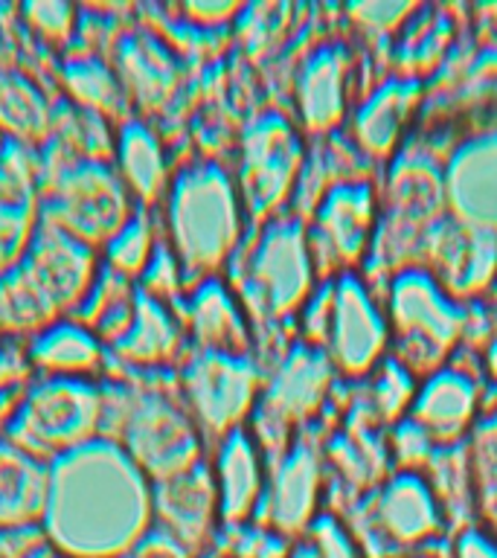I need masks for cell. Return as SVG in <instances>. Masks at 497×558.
Returning a JSON list of instances; mask_svg holds the SVG:
<instances>
[{"label":"cell","instance_id":"1","mask_svg":"<svg viewBox=\"0 0 497 558\" xmlns=\"http://www.w3.org/2000/svg\"><path fill=\"white\" fill-rule=\"evenodd\" d=\"M155 526L151 480L111 439L52 462L44 530L73 558H117Z\"/></svg>","mask_w":497,"mask_h":558},{"label":"cell","instance_id":"2","mask_svg":"<svg viewBox=\"0 0 497 558\" xmlns=\"http://www.w3.org/2000/svg\"><path fill=\"white\" fill-rule=\"evenodd\" d=\"M157 216L186 291L204 279L225 277L251 233V218L235 190L233 172L216 157L178 163Z\"/></svg>","mask_w":497,"mask_h":558},{"label":"cell","instance_id":"3","mask_svg":"<svg viewBox=\"0 0 497 558\" xmlns=\"http://www.w3.org/2000/svg\"><path fill=\"white\" fill-rule=\"evenodd\" d=\"M102 439L120 445L151 483L190 471L209 448L178 392V373H105Z\"/></svg>","mask_w":497,"mask_h":558},{"label":"cell","instance_id":"4","mask_svg":"<svg viewBox=\"0 0 497 558\" xmlns=\"http://www.w3.org/2000/svg\"><path fill=\"white\" fill-rule=\"evenodd\" d=\"M225 279L251 317L253 331L294 320L323 279L314 265L305 221L294 213L277 216L251 233L225 270Z\"/></svg>","mask_w":497,"mask_h":558},{"label":"cell","instance_id":"5","mask_svg":"<svg viewBox=\"0 0 497 558\" xmlns=\"http://www.w3.org/2000/svg\"><path fill=\"white\" fill-rule=\"evenodd\" d=\"M390 357L413 378L439 373L469 329V314L425 268H401L387 294Z\"/></svg>","mask_w":497,"mask_h":558},{"label":"cell","instance_id":"6","mask_svg":"<svg viewBox=\"0 0 497 558\" xmlns=\"http://www.w3.org/2000/svg\"><path fill=\"white\" fill-rule=\"evenodd\" d=\"M347 523L364 558H410L448 535L445 514L422 471H396L357 500Z\"/></svg>","mask_w":497,"mask_h":558},{"label":"cell","instance_id":"7","mask_svg":"<svg viewBox=\"0 0 497 558\" xmlns=\"http://www.w3.org/2000/svg\"><path fill=\"white\" fill-rule=\"evenodd\" d=\"M137 204L111 160H73L41 174L38 221L102 251Z\"/></svg>","mask_w":497,"mask_h":558},{"label":"cell","instance_id":"8","mask_svg":"<svg viewBox=\"0 0 497 558\" xmlns=\"http://www.w3.org/2000/svg\"><path fill=\"white\" fill-rule=\"evenodd\" d=\"M102 381V378H99ZM87 378H35L26 387L7 439L56 462L102 436V387Z\"/></svg>","mask_w":497,"mask_h":558},{"label":"cell","instance_id":"9","mask_svg":"<svg viewBox=\"0 0 497 558\" xmlns=\"http://www.w3.org/2000/svg\"><path fill=\"white\" fill-rule=\"evenodd\" d=\"M305 163L308 155L303 137L288 117L279 111H265L244 125L230 172L251 227L286 216Z\"/></svg>","mask_w":497,"mask_h":558},{"label":"cell","instance_id":"10","mask_svg":"<svg viewBox=\"0 0 497 558\" xmlns=\"http://www.w3.org/2000/svg\"><path fill=\"white\" fill-rule=\"evenodd\" d=\"M338 373L329 364L326 352L308 343H294L286 349L277 366L265 373L259 401L253 410L247 430L259 442L268 462L286 451L335 390Z\"/></svg>","mask_w":497,"mask_h":558},{"label":"cell","instance_id":"11","mask_svg":"<svg viewBox=\"0 0 497 558\" xmlns=\"http://www.w3.org/2000/svg\"><path fill=\"white\" fill-rule=\"evenodd\" d=\"M262 364L256 355L190 352L178 369V392L207 448L251 422L259 401Z\"/></svg>","mask_w":497,"mask_h":558},{"label":"cell","instance_id":"12","mask_svg":"<svg viewBox=\"0 0 497 558\" xmlns=\"http://www.w3.org/2000/svg\"><path fill=\"white\" fill-rule=\"evenodd\" d=\"M381 198L369 181H338L323 192L305 221L308 247L320 279L357 274L373 253Z\"/></svg>","mask_w":497,"mask_h":558},{"label":"cell","instance_id":"13","mask_svg":"<svg viewBox=\"0 0 497 558\" xmlns=\"http://www.w3.org/2000/svg\"><path fill=\"white\" fill-rule=\"evenodd\" d=\"M320 349L343 378H369L390 352L387 308L357 274L331 279V308Z\"/></svg>","mask_w":497,"mask_h":558},{"label":"cell","instance_id":"14","mask_svg":"<svg viewBox=\"0 0 497 558\" xmlns=\"http://www.w3.org/2000/svg\"><path fill=\"white\" fill-rule=\"evenodd\" d=\"M326 477L323 448L305 430L268 462V488L256 526L277 532L291 544L303 538L323 514Z\"/></svg>","mask_w":497,"mask_h":558},{"label":"cell","instance_id":"15","mask_svg":"<svg viewBox=\"0 0 497 558\" xmlns=\"http://www.w3.org/2000/svg\"><path fill=\"white\" fill-rule=\"evenodd\" d=\"M445 207L443 174L425 160H401L381 198L373 253L378 259H399L413 247H425L431 230L445 218Z\"/></svg>","mask_w":497,"mask_h":558},{"label":"cell","instance_id":"16","mask_svg":"<svg viewBox=\"0 0 497 558\" xmlns=\"http://www.w3.org/2000/svg\"><path fill=\"white\" fill-rule=\"evenodd\" d=\"M151 521L192 556L207 558L221 538V509L209 457L183 474L151 483Z\"/></svg>","mask_w":497,"mask_h":558},{"label":"cell","instance_id":"17","mask_svg":"<svg viewBox=\"0 0 497 558\" xmlns=\"http://www.w3.org/2000/svg\"><path fill=\"white\" fill-rule=\"evenodd\" d=\"M15 262L26 270V277L41 288L44 296L59 308L61 317L76 312L102 265L96 247L44 221H38L35 233L29 235V242Z\"/></svg>","mask_w":497,"mask_h":558},{"label":"cell","instance_id":"18","mask_svg":"<svg viewBox=\"0 0 497 558\" xmlns=\"http://www.w3.org/2000/svg\"><path fill=\"white\" fill-rule=\"evenodd\" d=\"M425 270L453 296L492 291L497 282V233L445 216L425 242Z\"/></svg>","mask_w":497,"mask_h":558},{"label":"cell","instance_id":"19","mask_svg":"<svg viewBox=\"0 0 497 558\" xmlns=\"http://www.w3.org/2000/svg\"><path fill=\"white\" fill-rule=\"evenodd\" d=\"M190 355V340L178 305L151 300L137 288V308L129 331L108 347L105 373L155 375L178 373Z\"/></svg>","mask_w":497,"mask_h":558},{"label":"cell","instance_id":"20","mask_svg":"<svg viewBox=\"0 0 497 558\" xmlns=\"http://www.w3.org/2000/svg\"><path fill=\"white\" fill-rule=\"evenodd\" d=\"M111 64L120 73L134 113L148 122L166 111L181 85V61L169 41L151 33L146 24H131L120 35L111 50Z\"/></svg>","mask_w":497,"mask_h":558},{"label":"cell","instance_id":"21","mask_svg":"<svg viewBox=\"0 0 497 558\" xmlns=\"http://www.w3.org/2000/svg\"><path fill=\"white\" fill-rule=\"evenodd\" d=\"M183 329L190 352H218V355H256V331L239 303V296L225 277L204 279L183 294Z\"/></svg>","mask_w":497,"mask_h":558},{"label":"cell","instance_id":"22","mask_svg":"<svg viewBox=\"0 0 497 558\" xmlns=\"http://www.w3.org/2000/svg\"><path fill=\"white\" fill-rule=\"evenodd\" d=\"M209 465L218 488V509L225 532L251 526L259 518L268 488V457L247 427L233 430L209 448Z\"/></svg>","mask_w":497,"mask_h":558},{"label":"cell","instance_id":"23","mask_svg":"<svg viewBox=\"0 0 497 558\" xmlns=\"http://www.w3.org/2000/svg\"><path fill=\"white\" fill-rule=\"evenodd\" d=\"M41 163L38 151L0 134V274L21 256L38 227Z\"/></svg>","mask_w":497,"mask_h":558},{"label":"cell","instance_id":"24","mask_svg":"<svg viewBox=\"0 0 497 558\" xmlns=\"http://www.w3.org/2000/svg\"><path fill=\"white\" fill-rule=\"evenodd\" d=\"M480 384L457 366H445L419 384L408 418L436 445L469 442L477 427Z\"/></svg>","mask_w":497,"mask_h":558},{"label":"cell","instance_id":"25","mask_svg":"<svg viewBox=\"0 0 497 558\" xmlns=\"http://www.w3.org/2000/svg\"><path fill=\"white\" fill-rule=\"evenodd\" d=\"M111 163L140 209H160L178 163L163 134L151 122L131 113L117 125Z\"/></svg>","mask_w":497,"mask_h":558},{"label":"cell","instance_id":"26","mask_svg":"<svg viewBox=\"0 0 497 558\" xmlns=\"http://www.w3.org/2000/svg\"><path fill=\"white\" fill-rule=\"evenodd\" d=\"M443 181L448 216L497 233V134L457 148Z\"/></svg>","mask_w":497,"mask_h":558},{"label":"cell","instance_id":"27","mask_svg":"<svg viewBox=\"0 0 497 558\" xmlns=\"http://www.w3.org/2000/svg\"><path fill=\"white\" fill-rule=\"evenodd\" d=\"M52 462L0 436V530L44 526L50 506Z\"/></svg>","mask_w":497,"mask_h":558},{"label":"cell","instance_id":"28","mask_svg":"<svg viewBox=\"0 0 497 558\" xmlns=\"http://www.w3.org/2000/svg\"><path fill=\"white\" fill-rule=\"evenodd\" d=\"M35 378H87L99 381L108 369V349L73 317L52 323L29 338Z\"/></svg>","mask_w":497,"mask_h":558},{"label":"cell","instance_id":"29","mask_svg":"<svg viewBox=\"0 0 497 558\" xmlns=\"http://www.w3.org/2000/svg\"><path fill=\"white\" fill-rule=\"evenodd\" d=\"M56 85H59V96H64L68 102L78 105L113 125H120L134 113L129 94L120 82V73L105 56L64 52L59 61V73H56Z\"/></svg>","mask_w":497,"mask_h":558},{"label":"cell","instance_id":"30","mask_svg":"<svg viewBox=\"0 0 497 558\" xmlns=\"http://www.w3.org/2000/svg\"><path fill=\"white\" fill-rule=\"evenodd\" d=\"M296 120L312 134H329L347 113V61L335 47L308 56L294 87Z\"/></svg>","mask_w":497,"mask_h":558},{"label":"cell","instance_id":"31","mask_svg":"<svg viewBox=\"0 0 497 558\" xmlns=\"http://www.w3.org/2000/svg\"><path fill=\"white\" fill-rule=\"evenodd\" d=\"M56 99L59 94H52L33 73L0 64V134L38 151L50 137Z\"/></svg>","mask_w":497,"mask_h":558},{"label":"cell","instance_id":"32","mask_svg":"<svg viewBox=\"0 0 497 558\" xmlns=\"http://www.w3.org/2000/svg\"><path fill=\"white\" fill-rule=\"evenodd\" d=\"M419 102V85L410 78H396L378 87L373 96H366L357 105L352 117V143L366 157L387 160L399 148L401 131L408 129V120Z\"/></svg>","mask_w":497,"mask_h":558},{"label":"cell","instance_id":"33","mask_svg":"<svg viewBox=\"0 0 497 558\" xmlns=\"http://www.w3.org/2000/svg\"><path fill=\"white\" fill-rule=\"evenodd\" d=\"M323 460H326V474H331V480H340L355 504L390 477L387 474V465L392 462L390 445L366 425L349 427L343 434L331 436Z\"/></svg>","mask_w":497,"mask_h":558},{"label":"cell","instance_id":"34","mask_svg":"<svg viewBox=\"0 0 497 558\" xmlns=\"http://www.w3.org/2000/svg\"><path fill=\"white\" fill-rule=\"evenodd\" d=\"M422 474H425L427 486L434 492L436 504L443 509L448 532L453 535V532L471 526L474 514H477L480 492L474 465H471L469 442L434 448Z\"/></svg>","mask_w":497,"mask_h":558},{"label":"cell","instance_id":"35","mask_svg":"<svg viewBox=\"0 0 497 558\" xmlns=\"http://www.w3.org/2000/svg\"><path fill=\"white\" fill-rule=\"evenodd\" d=\"M134 308H137V282L99 265L94 286L87 288L85 300L78 303V308L70 317L94 331L96 338L102 340V347L108 349L129 331L131 320H134Z\"/></svg>","mask_w":497,"mask_h":558},{"label":"cell","instance_id":"36","mask_svg":"<svg viewBox=\"0 0 497 558\" xmlns=\"http://www.w3.org/2000/svg\"><path fill=\"white\" fill-rule=\"evenodd\" d=\"M163 242V230H160V216L157 209H140L117 230L111 242L99 251L105 268L117 270L120 277L137 282L148 262L155 259L157 247Z\"/></svg>","mask_w":497,"mask_h":558},{"label":"cell","instance_id":"37","mask_svg":"<svg viewBox=\"0 0 497 558\" xmlns=\"http://www.w3.org/2000/svg\"><path fill=\"white\" fill-rule=\"evenodd\" d=\"M21 26L29 41L38 44L44 52L61 59L73 47L78 29V7L68 0H26L17 3Z\"/></svg>","mask_w":497,"mask_h":558},{"label":"cell","instance_id":"38","mask_svg":"<svg viewBox=\"0 0 497 558\" xmlns=\"http://www.w3.org/2000/svg\"><path fill=\"white\" fill-rule=\"evenodd\" d=\"M419 384L416 378L399 366L392 357H387L373 375H369V390H366V408H369V418H375L378 425L387 422H399L408 418L410 404L416 399Z\"/></svg>","mask_w":497,"mask_h":558},{"label":"cell","instance_id":"39","mask_svg":"<svg viewBox=\"0 0 497 558\" xmlns=\"http://www.w3.org/2000/svg\"><path fill=\"white\" fill-rule=\"evenodd\" d=\"M288 558H364L349 535L347 523L323 512L303 538L291 544Z\"/></svg>","mask_w":497,"mask_h":558},{"label":"cell","instance_id":"40","mask_svg":"<svg viewBox=\"0 0 497 558\" xmlns=\"http://www.w3.org/2000/svg\"><path fill=\"white\" fill-rule=\"evenodd\" d=\"M469 453L477 477L480 506H497V413L471 430Z\"/></svg>","mask_w":497,"mask_h":558},{"label":"cell","instance_id":"41","mask_svg":"<svg viewBox=\"0 0 497 558\" xmlns=\"http://www.w3.org/2000/svg\"><path fill=\"white\" fill-rule=\"evenodd\" d=\"M137 288L151 300H160L166 305H181L183 294H186V282H183V274L178 268V259L172 256V251L166 247V242H160L155 259L148 262V268L143 270V277L137 279Z\"/></svg>","mask_w":497,"mask_h":558},{"label":"cell","instance_id":"42","mask_svg":"<svg viewBox=\"0 0 497 558\" xmlns=\"http://www.w3.org/2000/svg\"><path fill=\"white\" fill-rule=\"evenodd\" d=\"M35 381L33 361H29V340L0 338V392L26 390Z\"/></svg>","mask_w":497,"mask_h":558},{"label":"cell","instance_id":"43","mask_svg":"<svg viewBox=\"0 0 497 558\" xmlns=\"http://www.w3.org/2000/svg\"><path fill=\"white\" fill-rule=\"evenodd\" d=\"M52 541L44 526H15L0 530V558H35Z\"/></svg>","mask_w":497,"mask_h":558},{"label":"cell","instance_id":"44","mask_svg":"<svg viewBox=\"0 0 497 558\" xmlns=\"http://www.w3.org/2000/svg\"><path fill=\"white\" fill-rule=\"evenodd\" d=\"M117 558H198V556H192L190 549L183 547V544H178L172 535H166L163 530L151 526L146 535H140V538Z\"/></svg>","mask_w":497,"mask_h":558},{"label":"cell","instance_id":"45","mask_svg":"<svg viewBox=\"0 0 497 558\" xmlns=\"http://www.w3.org/2000/svg\"><path fill=\"white\" fill-rule=\"evenodd\" d=\"M448 558H497V538L486 526L471 523L465 530L453 532Z\"/></svg>","mask_w":497,"mask_h":558},{"label":"cell","instance_id":"46","mask_svg":"<svg viewBox=\"0 0 497 558\" xmlns=\"http://www.w3.org/2000/svg\"><path fill=\"white\" fill-rule=\"evenodd\" d=\"M26 390H15V392H0V436L7 434L9 422H12V416H15L17 404H21V399H24Z\"/></svg>","mask_w":497,"mask_h":558},{"label":"cell","instance_id":"47","mask_svg":"<svg viewBox=\"0 0 497 558\" xmlns=\"http://www.w3.org/2000/svg\"><path fill=\"white\" fill-rule=\"evenodd\" d=\"M483 366H486L488 378L497 384V331H495V338L488 340L486 355H483Z\"/></svg>","mask_w":497,"mask_h":558},{"label":"cell","instance_id":"48","mask_svg":"<svg viewBox=\"0 0 497 558\" xmlns=\"http://www.w3.org/2000/svg\"><path fill=\"white\" fill-rule=\"evenodd\" d=\"M486 518H488L486 530L492 532V535H495V538H497V506H488V509H486Z\"/></svg>","mask_w":497,"mask_h":558},{"label":"cell","instance_id":"49","mask_svg":"<svg viewBox=\"0 0 497 558\" xmlns=\"http://www.w3.org/2000/svg\"><path fill=\"white\" fill-rule=\"evenodd\" d=\"M35 558H73V556H68V553H61L59 547H52V544H50V547L41 549V553H38V556H35Z\"/></svg>","mask_w":497,"mask_h":558},{"label":"cell","instance_id":"50","mask_svg":"<svg viewBox=\"0 0 497 558\" xmlns=\"http://www.w3.org/2000/svg\"><path fill=\"white\" fill-rule=\"evenodd\" d=\"M0 64H7V52H3V41H0Z\"/></svg>","mask_w":497,"mask_h":558},{"label":"cell","instance_id":"51","mask_svg":"<svg viewBox=\"0 0 497 558\" xmlns=\"http://www.w3.org/2000/svg\"><path fill=\"white\" fill-rule=\"evenodd\" d=\"M488 294H492V300H495V303H497V282H495V286H492V291H488Z\"/></svg>","mask_w":497,"mask_h":558},{"label":"cell","instance_id":"52","mask_svg":"<svg viewBox=\"0 0 497 558\" xmlns=\"http://www.w3.org/2000/svg\"><path fill=\"white\" fill-rule=\"evenodd\" d=\"M410 558H434V556H427V553H422V556H410Z\"/></svg>","mask_w":497,"mask_h":558},{"label":"cell","instance_id":"53","mask_svg":"<svg viewBox=\"0 0 497 558\" xmlns=\"http://www.w3.org/2000/svg\"><path fill=\"white\" fill-rule=\"evenodd\" d=\"M0 338H3V331H0Z\"/></svg>","mask_w":497,"mask_h":558},{"label":"cell","instance_id":"54","mask_svg":"<svg viewBox=\"0 0 497 558\" xmlns=\"http://www.w3.org/2000/svg\"><path fill=\"white\" fill-rule=\"evenodd\" d=\"M221 558H230V556H221Z\"/></svg>","mask_w":497,"mask_h":558}]
</instances>
